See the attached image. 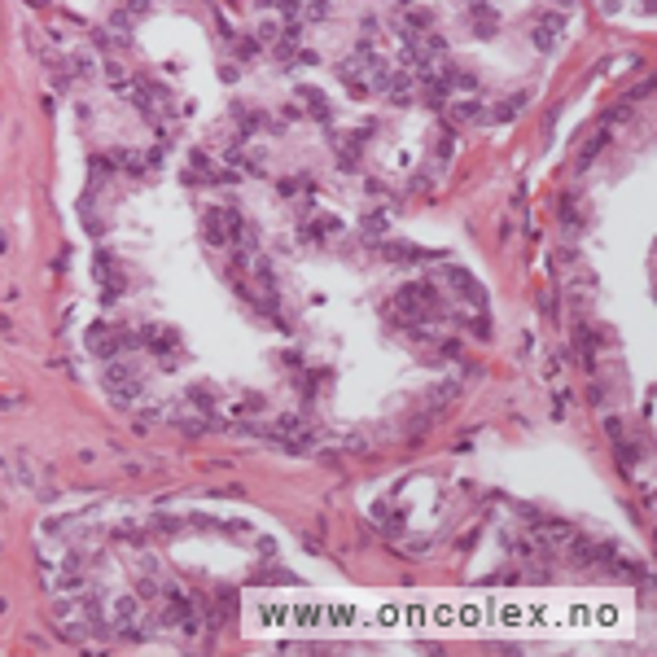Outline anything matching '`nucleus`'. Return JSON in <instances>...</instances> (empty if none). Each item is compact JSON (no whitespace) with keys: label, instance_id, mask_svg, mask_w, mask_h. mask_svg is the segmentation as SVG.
<instances>
[{"label":"nucleus","instance_id":"obj_2","mask_svg":"<svg viewBox=\"0 0 657 657\" xmlns=\"http://www.w3.org/2000/svg\"><path fill=\"white\" fill-rule=\"evenodd\" d=\"M202 233H206L211 246H228V241H237V237L246 233V219H241L233 206H215V211L206 215V224H202Z\"/></svg>","mask_w":657,"mask_h":657},{"label":"nucleus","instance_id":"obj_3","mask_svg":"<svg viewBox=\"0 0 657 657\" xmlns=\"http://www.w3.org/2000/svg\"><path fill=\"white\" fill-rule=\"evenodd\" d=\"M338 233H342V219H333V215H325V211L312 215V219L303 224V237H307V241H316V246L329 241V237H338Z\"/></svg>","mask_w":657,"mask_h":657},{"label":"nucleus","instance_id":"obj_4","mask_svg":"<svg viewBox=\"0 0 657 657\" xmlns=\"http://www.w3.org/2000/svg\"><path fill=\"white\" fill-rule=\"evenodd\" d=\"M105 386H110L118 399H131V386H136V377H131V368L127 364H118V360H105Z\"/></svg>","mask_w":657,"mask_h":657},{"label":"nucleus","instance_id":"obj_9","mask_svg":"<svg viewBox=\"0 0 657 657\" xmlns=\"http://www.w3.org/2000/svg\"><path fill=\"white\" fill-rule=\"evenodd\" d=\"M303 14L307 18H325L329 14V0H303Z\"/></svg>","mask_w":657,"mask_h":657},{"label":"nucleus","instance_id":"obj_13","mask_svg":"<svg viewBox=\"0 0 657 657\" xmlns=\"http://www.w3.org/2000/svg\"><path fill=\"white\" fill-rule=\"evenodd\" d=\"M277 35H281V27H277V22H263V27H259V40L277 44Z\"/></svg>","mask_w":657,"mask_h":657},{"label":"nucleus","instance_id":"obj_10","mask_svg":"<svg viewBox=\"0 0 657 657\" xmlns=\"http://www.w3.org/2000/svg\"><path fill=\"white\" fill-rule=\"evenodd\" d=\"M70 66H75V75H79V79H88V75H92V57H88V53H75V62H70Z\"/></svg>","mask_w":657,"mask_h":657},{"label":"nucleus","instance_id":"obj_5","mask_svg":"<svg viewBox=\"0 0 657 657\" xmlns=\"http://www.w3.org/2000/svg\"><path fill=\"white\" fill-rule=\"evenodd\" d=\"M140 342H145L149 351L158 355V360H166V355L175 351V333H171V329H162V325H149V329H140Z\"/></svg>","mask_w":657,"mask_h":657},{"label":"nucleus","instance_id":"obj_6","mask_svg":"<svg viewBox=\"0 0 657 657\" xmlns=\"http://www.w3.org/2000/svg\"><path fill=\"white\" fill-rule=\"evenodd\" d=\"M557 35H561V18H539V27H535V44H539V49H552L557 44Z\"/></svg>","mask_w":657,"mask_h":657},{"label":"nucleus","instance_id":"obj_8","mask_svg":"<svg viewBox=\"0 0 657 657\" xmlns=\"http://www.w3.org/2000/svg\"><path fill=\"white\" fill-rule=\"evenodd\" d=\"M298 97L307 101V110H312L316 118H329V101H325V92H312V88H303Z\"/></svg>","mask_w":657,"mask_h":657},{"label":"nucleus","instance_id":"obj_12","mask_svg":"<svg viewBox=\"0 0 657 657\" xmlns=\"http://www.w3.org/2000/svg\"><path fill=\"white\" fill-rule=\"evenodd\" d=\"M189 399H193L197 408H215V394H211V390H202V386H197V390H189Z\"/></svg>","mask_w":657,"mask_h":657},{"label":"nucleus","instance_id":"obj_14","mask_svg":"<svg viewBox=\"0 0 657 657\" xmlns=\"http://www.w3.org/2000/svg\"><path fill=\"white\" fill-rule=\"evenodd\" d=\"M127 9H131V14H145V9H149V0H127Z\"/></svg>","mask_w":657,"mask_h":657},{"label":"nucleus","instance_id":"obj_7","mask_svg":"<svg viewBox=\"0 0 657 657\" xmlns=\"http://www.w3.org/2000/svg\"><path fill=\"white\" fill-rule=\"evenodd\" d=\"M233 118H237V131H241L246 140L263 127V114H259V110H241V105H237V114H233Z\"/></svg>","mask_w":657,"mask_h":657},{"label":"nucleus","instance_id":"obj_11","mask_svg":"<svg viewBox=\"0 0 657 657\" xmlns=\"http://www.w3.org/2000/svg\"><path fill=\"white\" fill-rule=\"evenodd\" d=\"M381 228H386V211H373L364 219V233H381Z\"/></svg>","mask_w":657,"mask_h":657},{"label":"nucleus","instance_id":"obj_1","mask_svg":"<svg viewBox=\"0 0 657 657\" xmlns=\"http://www.w3.org/2000/svg\"><path fill=\"white\" fill-rule=\"evenodd\" d=\"M438 312V294L429 281H412L394 294V316L399 320H416V316H434Z\"/></svg>","mask_w":657,"mask_h":657}]
</instances>
